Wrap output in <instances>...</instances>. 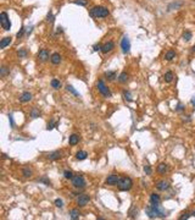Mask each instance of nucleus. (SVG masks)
Returning a JSON list of instances; mask_svg holds the SVG:
<instances>
[{
    "label": "nucleus",
    "mask_w": 195,
    "mask_h": 220,
    "mask_svg": "<svg viewBox=\"0 0 195 220\" xmlns=\"http://www.w3.org/2000/svg\"><path fill=\"white\" fill-rule=\"evenodd\" d=\"M39 116H40V113H39L38 109H36V108H34V109L31 110V118H32V119H37V118H39Z\"/></svg>",
    "instance_id": "obj_32"
},
{
    "label": "nucleus",
    "mask_w": 195,
    "mask_h": 220,
    "mask_svg": "<svg viewBox=\"0 0 195 220\" xmlns=\"http://www.w3.org/2000/svg\"><path fill=\"white\" fill-rule=\"evenodd\" d=\"M46 158L49 159V160H59V159L62 158V153L60 152V150H54V152L48 154Z\"/></svg>",
    "instance_id": "obj_13"
},
{
    "label": "nucleus",
    "mask_w": 195,
    "mask_h": 220,
    "mask_svg": "<svg viewBox=\"0 0 195 220\" xmlns=\"http://www.w3.org/2000/svg\"><path fill=\"white\" fill-rule=\"evenodd\" d=\"M50 58H51V55L49 54V50L40 49L38 51V59H39V61H40V62H46Z\"/></svg>",
    "instance_id": "obj_9"
},
{
    "label": "nucleus",
    "mask_w": 195,
    "mask_h": 220,
    "mask_svg": "<svg viewBox=\"0 0 195 220\" xmlns=\"http://www.w3.org/2000/svg\"><path fill=\"white\" fill-rule=\"evenodd\" d=\"M160 202H161V197H160L157 193H151L150 195V204L157 205V204H160Z\"/></svg>",
    "instance_id": "obj_18"
},
{
    "label": "nucleus",
    "mask_w": 195,
    "mask_h": 220,
    "mask_svg": "<svg viewBox=\"0 0 195 220\" xmlns=\"http://www.w3.org/2000/svg\"><path fill=\"white\" fill-rule=\"evenodd\" d=\"M54 203H55V205L58 207V208H62V207H63V202H62L61 198H56Z\"/></svg>",
    "instance_id": "obj_37"
},
{
    "label": "nucleus",
    "mask_w": 195,
    "mask_h": 220,
    "mask_svg": "<svg viewBox=\"0 0 195 220\" xmlns=\"http://www.w3.org/2000/svg\"><path fill=\"white\" fill-rule=\"evenodd\" d=\"M9 121H10V126L14 128L15 127V122H14V116H12V114H9Z\"/></svg>",
    "instance_id": "obj_42"
},
{
    "label": "nucleus",
    "mask_w": 195,
    "mask_h": 220,
    "mask_svg": "<svg viewBox=\"0 0 195 220\" xmlns=\"http://www.w3.org/2000/svg\"><path fill=\"white\" fill-rule=\"evenodd\" d=\"M38 182H40V183H45V185H51V182H50V180L46 177V176H43V177H40V179H38Z\"/></svg>",
    "instance_id": "obj_34"
},
{
    "label": "nucleus",
    "mask_w": 195,
    "mask_h": 220,
    "mask_svg": "<svg viewBox=\"0 0 195 220\" xmlns=\"http://www.w3.org/2000/svg\"><path fill=\"white\" fill-rule=\"evenodd\" d=\"M144 172H145L146 175H151V174H153V170H151L150 165H145V166H144Z\"/></svg>",
    "instance_id": "obj_39"
},
{
    "label": "nucleus",
    "mask_w": 195,
    "mask_h": 220,
    "mask_svg": "<svg viewBox=\"0 0 195 220\" xmlns=\"http://www.w3.org/2000/svg\"><path fill=\"white\" fill-rule=\"evenodd\" d=\"M71 181H72V186L75 188H77V189L85 188V180H84L83 176H81V175L73 176V179Z\"/></svg>",
    "instance_id": "obj_6"
},
{
    "label": "nucleus",
    "mask_w": 195,
    "mask_h": 220,
    "mask_svg": "<svg viewBox=\"0 0 195 220\" xmlns=\"http://www.w3.org/2000/svg\"><path fill=\"white\" fill-rule=\"evenodd\" d=\"M192 37H193V33L190 32V31H185V32L183 33V39H184L185 42H189L190 39H192Z\"/></svg>",
    "instance_id": "obj_31"
},
{
    "label": "nucleus",
    "mask_w": 195,
    "mask_h": 220,
    "mask_svg": "<svg viewBox=\"0 0 195 220\" xmlns=\"http://www.w3.org/2000/svg\"><path fill=\"white\" fill-rule=\"evenodd\" d=\"M190 103H192V105L195 108V97H193V98H192V100H190Z\"/></svg>",
    "instance_id": "obj_47"
},
{
    "label": "nucleus",
    "mask_w": 195,
    "mask_h": 220,
    "mask_svg": "<svg viewBox=\"0 0 195 220\" xmlns=\"http://www.w3.org/2000/svg\"><path fill=\"white\" fill-rule=\"evenodd\" d=\"M156 188H157L159 191H161V192L167 191V189L170 188V182L166 181V180H160V181L156 182Z\"/></svg>",
    "instance_id": "obj_11"
},
{
    "label": "nucleus",
    "mask_w": 195,
    "mask_h": 220,
    "mask_svg": "<svg viewBox=\"0 0 195 220\" xmlns=\"http://www.w3.org/2000/svg\"><path fill=\"white\" fill-rule=\"evenodd\" d=\"M145 213L150 219H155V218H166V212L160 207V204L154 205L150 204L145 208Z\"/></svg>",
    "instance_id": "obj_1"
},
{
    "label": "nucleus",
    "mask_w": 195,
    "mask_h": 220,
    "mask_svg": "<svg viewBox=\"0 0 195 220\" xmlns=\"http://www.w3.org/2000/svg\"><path fill=\"white\" fill-rule=\"evenodd\" d=\"M24 32H26V28H24V27H22V28H21V29H20V31H19V32H17V34H16V37H17V38H19V39H20V38H21V37H22V36H23V33H24Z\"/></svg>",
    "instance_id": "obj_41"
},
{
    "label": "nucleus",
    "mask_w": 195,
    "mask_h": 220,
    "mask_svg": "<svg viewBox=\"0 0 195 220\" xmlns=\"http://www.w3.org/2000/svg\"><path fill=\"white\" fill-rule=\"evenodd\" d=\"M9 71H10V70H9L6 66H3L1 68H0V76H1V77H5L7 73H9Z\"/></svg>",
    "instance_id": "obj_36"
},
{
    "label": "nucleus",
    "mask_w": 195,
    "mask_h": 220,
    "mask_svg": "<svg viewBox=\"0 0 195 220\" xmlns=\"http://www.w3.org/2000/svg\"><path fill=\"white\" fill-rule=\"evenodd\" d=\"M97 88H98V90L100 92V94H101V96H102L104 98H110V97H111L110 88L105 84V82H104L102 80H99V81H98V83H97Z\"/></svg>",
    "instance_id": "obj_4"
},
{
    "label": "nucleus",
    "mask_w": 195,
    "mask_h": 220,
    "mask_svg": "<svg viewBox=\"0 0 195 220\" xmlns=\"http://www.w3.org/2000/svg\"><path fill=\"white\" fill-rule=\"evenodd\" d=\"M59 125V122H55V121H50L49 124H48V126H46V130L48 131H50V130H53V128H55L56 126Z\"/></svg>",
    "instance_id": "obj_35"
},
{
    "label": "nucleus",
    "mask_w": 195,
    "mask_h": 220,
    "mask_svg": "<svg viewBox=\"0 0 195 220\" xmlns=\"http://www.w3.org/2000/svg\"><path fill=\"white\" fill-rule=\"evenodd\" d=\"M70 218H71L72 220H78V219L81 218V213H79V210H78L77 208L71 209V210H70Z\"/></svg>",
    "instance_id": "obj_21"
},
{
    "label": "nucleus",
    "mask_w": 195,
    "mask_h": 220,
    "mask_svg": "<svg viewBox=\"0 0 195 220\" xmlns=\"http://www.w3.org/2000/svg\"><path fill=\"white\" fill-rule=\"evenodd\" d=\"M32 175H33V170L29 166H24L22 169V176L23 177L28 179V177H32Z\"/></svg>",
    "instance_id": "obj_20"
},
{
    "label": "nucleus",
    "mask_w": 195,
    "mask_h": 220,
    "mask_svg": "<svg viewBox=\"0 0 195 220\" xmlns=\"http://www.w3.org/2000/svg\"><path fill=\"white\" fill-rule=\"evenodd\" d=\"M32 98H33L32 93H29V92H23V93L20 96V102H21V103H29V102L32 100Z\"/></svg>",
    "instance_id": "obj_15"
},
{
    "label": "nucleus",
    "mask_w": 195,
    "mask_h": 220,
    "mask_svg": "<svg viewBox=\"0 0 195 220\" xmlns=\"http://www.w3.org/2000/svg\"><path fill=\"white\" fill-rule=\"evenodd\" d=\"M79 141H81V137L78 133H72V135L68 137V143H70V146H76V144H78Z\"/></svg>",
    "instance_id": "obj_16"
},
{
    "label": "nucleus",
    "mask_w": 195,
    "mask_h": 220,
    "mask_svg": "<svg viewBox=\"0 0 195 220\" xmlns=\"http://www.w3.org/2000/svg\"><path fill=\"white\" fill-rule=\"evenodd\" d=\"M46 21H48V22H54V16H53V12H49V14H48V16H46Z\"/></svg>",
    "instance_id": "obj_40"
},
{
    "label": "nucleus",
    "mask_w": 195,
    "mask_h": 220,
    "mask_svg": "<svg viewBox=\"0 0 195 220\" xmlns=\"http://www.w3.org/2000/svg\"><path fill=\"white\" fill-rule=\"evenodd\" d=\"M192 215H193V217H195V210H194V212L192 213Z\"/></svg>",
    "instance_id": "obj_48"
},
{
    "label": "nucleus",
    "mask_w": 195,
    "mask_h": 220,
    "mask_svg": "<svg viewBox=\"0 0 195 220\" xmlns=\"http://www.w3.org/2000/svg\"><path fill=\"white\" fill-rule=\"evenodd\" d=\"M87 157H88V153H87L85 150H78V152L76 153L77 160H84V159H87Z\"/></svg>",
    "instance_id": "obj_24"
},
{
    "label": "nucleus",
    "mask_w": 195,
    "mask_h": 220,
    "mask_svg": "<svg viewBox=\"0 0 195 220\" xmlns=\"http://www.w3.org/2000/svg\"><path fill=\"white\" fill-rule=\"evenodd\" d=\"M105 77L107 78V81L112 82L117 78V72L116 71H107V72H105Z\"/></svg>",
    "instance_id": "obj_22"
},
{
    "label": "nucleus",
    "mask_w": 195,
    "mask_h": 220,
    "mask_svg": "<svg viewBox=\"0 0 195 220\" xmlns=\"http://www.w3.org/2000/svg\"><path fill=\"white\" fill-rule=\"evenodd\" d=\"M168 169H170V167H168V165L166 163H160L157 165V167H156V171H157L160 175H165L168 171Z\"/></svg>",
    "instance_id": "obj_14"
},
{
    "label": "nucleus",
    "mask_w": 195,
    "mask_h": 220,
    "mask_svg": "<svg viewBox=\"0 0 195 220\" xmlns=\"http://www.w3.org/2000/svg\"><path fill=\"white\" fill-rule=\"evenodd\" d=\"M66 89L68 90V92H71V93L73 94V96H76V97H81V94H79V93H78V92H77V90H76L75 88H73V87H72V86H71V84H67V86H66Z\"/></svg>",
    "instance_id": "obj_29"
},
{
    "label": "nucleus",
    "mask_w": 195,
    "mask_h": 220,
    "mask_svg": "<svg viewBox=\"0 0 195 220\" xmlns=\"http://www.w3.org/2000/svg\"><path fill=\"white\" fill-rule=\"evenodd\" d=\"M115 49V43L114 42H111V41H109V42H106L105 44H104L102 47H101V51L104 54H107V53H111L112 50Z\"/></svg>",
    "instance_id": "obj_12"
},
{
    "label": "nucleus",
    "mask_w": 195,
    "mask_h": 220,
    "mask_svg": "<svg viewBox=\"0 0 195 220\" xmlns=\"http://www.w3.org/2000/svg\"><path fill=\"white\" fill-rule=\"evenodd\" d=\"M110 14L109 9L105 6H94L89 10V15L94 19H105Z\"/></svg>",
    "instance_id": "obj_2"
},
{
    "label": "nucleus",
    "mask_w": 195,
    "mask_h": 220,
    "mask_svg": "<svg viewBox=\"0 0 195 220\" xmlns=\"http://www.w3.org/2000/svg\"><path fill=\"white\" fill-rule=\"evenodd\" d=\"M176 58V51L175 50H168L166 54H165V60H167V61H171Z\"/></svg>",
    "instance_id": "obj_26"
},
{
    "label": "nucleus",
    "mask_w": 195,
    "mask_h": 220,
    "mask_svg": "<svg viewBox=\"0 0 195 220\" xmlns=\"http://www.w3.org/2000/svg\"><path fill=\"white\" fill-rule=\"evenodd\" d=\"M173 78H175V75H173L172 71H167V72L163 75V80H165V82H166V83H171V82L173 81Z\"/></svg>",
    "instance_id": "obj_23"
},
{
    "label": "nucleus",
    "mask_w": 195,
    "mask_h": 220,
    "mask_svg": "<svg viewBox=\"0 0 195 220\" xmlns=\"http://www.w3.org/2000/svg\"><path fill=\"white\" fill-rule=\"evenodd\" d=\"M90 202V196L87 195V193H83V195H79L78 198L76 199V203L79 208H84L85 205H88V203Z\"/></svg>",
    "instance_id": "obj_7"
},
{
    "label": "nucleus",
    "mask_w": 195,
    "mask_h": 220,
    "mask_svg": "<svg viewBox=\"0 0 195 220\" xmlns=\"http://www.w3.org/2000/svg\"><path fill=\"white\" fill-rule=\"evenodd\" d=\"M118 180H120V176H118V175L112 174V175H109V176L106 177L105 183L109 185V186H115V185H117V182H118Z\"/></svg>",
    "instance_id": "obj_10"
},
{
    "label": "nucleus",
    "mask_w": 195,
    "mask_h": 220,
    "mask_svg": "<svg viewBox=\"0 0 195 220\" xmlns=\"http://www.w3.org/2000/svg\"><path fill=\"white\" fill-rule=\"evenodd\" d=\"M51 87H53L54 89H60L61 88V82H60L59 80H56V78H54V80H51Z\"/></svg>",
    "instance_id": "obj_27"
},
{
    "label": "nucleus",
    "mask_w": 195,
    "mask_h": 220,
    "mask_svg": "<svg viewBox=\"0 0 195 220\" xmlns=\"http://www.w3.org/2000/svg\"><path fill=\"white\" fill-rule=\"evenodd\" d=\"M101 47H102V45L97 44V45H94V47H93V50H94V51H101Z\"/></svg>",
    "instance_id": "obj_43"
},
{
    "label": "nucleus",
    "mask_w": 195,
    "mask_h": 220,
    "mask_svg": "<svg viewBox=\"0 0 195 220\" xmlns=\"http://www.w3.org/2000/svg\"><path fill=\"white\" fill-rule=\"evenodd\" d=\"M122 96H123V98H124L127 102H132V94H131V92H129V90L124 89L123 92H122Z\"/></svg>",
    "instance_id": "obj_28"
},
{
    "label": "nucleus",
    "mask_w": 195,
    "mask_h": 220,
    "mask_svg": "<svg viewBox=\"0 0 195 220\" xmlns=\"http://www.w3.org/2000/svg\"><path fill=\"white\" fill-rule=\"evenodd\" d=\"M11 42H12V38H11V37H5V38H3L1 42H0V49H5L7 45H10V44H11Z\"/></svg>",
    "instance_id": "obj_19"
},
{
    "label": "nucleus",
    "mask_w": 195,
    "mask_h": 220,
    "mask_svg": "<svg viewBox=\"0 0 195 220\" xmlns=\"http://www.w3.org/2000/svg\"><path fill=\"white\" fill-rule=\"evenodd\" d=\"M128 73L127 72H121L120 73V76H118V82L120 83H122V84H124V83H127L128 82Z\"/></svg>",
    "instance_id": "obj_25"
},
{
    "label": "nucleus",
    "mask_w": 195,
    "mask_h": 220,
    "mask_svg": "<svg viewBox=\"0 0 195 220\" xmlns=\"http://www.w3.org/2000/svg\"><path fill=\"white\" fill-rule=\"evenodd\" d=\"M17 54H19L20 58H26V56H27V51H26V49H20Z\"/></svg>",
    "instance_id": "obj_38"
},
{
    "label": "nucleus",
    "mask_w": 195,
    "mask_h": 220,
    "mask_svg": "<svg viewBox=\"0 0 195 220\" xmlns=\"http://www.w3.org/2000/svg\"><path fill=\"white\" fill-rule=\"evenodd\" d=\"M176 110H177V111H182V110H184V106H183V105H182V104H180V103H179V104H178V105H177V108H176Z\"/></svg>",
    "instance_id": "obj_44"
},
{
    "label": "nucleus",
    "mask_w": 195,
    "mask_h": 220,
    "mask_svg": "<svg viewBox=\"0 0 195 220\" xmlns=\"http://www.w3.org/2000/svg\"><path fill=\"white\" fill-rule=\"evenodd\" d=\"M61 55H60L59 53H54V54H51V58H50V61L53 65H59V64H61Z\"/></svg>",
    "instance_id": "obj_17"
},
{
    "label": "nucleus",
    "mask_w": 195,
    "mask_h": 220,
    "mask_svg": "<svg viewBox=\"0 0 195 220\" xmlns=\"http://www.w3.org/2000/svg\"><path fill=\"white\" fill-rule=\"evenodd\" d=\"M117 187H118L121 191H129L133 187V180L128 176H123V177H120L118 182H117Z\"/></svg>",
    "instance_id": "obj_3"
},
{
    "label": "nucleus",
    "mask_w": 195,
    "mask_h": 220,
    "mask_svg": "<svg viewBox=\"0 0 195 220\" xmlns=\"http://www.w3.org/2000/svg\"><path fill=\"white\" fill-rule=\"evenodd\" d=\"M190 215H192V214H183V215H182V217L179 218V220H184V219H189V217H190Z\"/></svg>",
    "instance_id": "obj_45"
},
{
    "label": "nucleus",
    "mask_w": 195,
    "mask_h": 220,
    "mask_svg": "<svg viewBox=\"0 0 195 220\" xmlns=\"http://www.w3.org/2000/svg\"><path fill=\"white\" fill-rule=\"evenodd\" d=\"M73 172L72 171H70V170H65L63 171V177L66 179V180H72L73 179Z\"/></svg>",
    "instance_id": "obj_30"
},
{
    "label": "nucleus",
    "mask_w": 195,
    "mask_h": 220,
    "mask_svg": "<svg viewBox=\"0 0 195 220\" xmlns=\"http://www.w3.org/2000/svg\"><path fill=\"white\" fill-rule=\"evenodd\" d=\"M0 25L4 31H10L11 29V22H10V19H9V15L6 14L5 11H3L0 14Z\"/></svg>",
    "instance_id": "obj_5"
},
{
    "label": "nucleus",
    "mask_w": 195,
    "mask_h": 220,
    "mask_svg": "<svg viewBox=\"0 0 195 220\" xmlns=\"http://www.w3.org/2000/svg\"><path fill=\"white\" fill-rule=\"evenodd\" d=\"M73 4L81 5V6H87L88 5V0H73Z\"/></svg>",
    "instance_id": "obj_33"
},
{
    "label": "nucleus",
    "mask_w": 195,
    "mask_h": 220,
    "mask_svg": "<svg viewBox=\"0 0 195 220\" xmlns=\"http://www.w3.org/2000/svg\"><path fill=\"white\" fill-rule=\"evenodd\" d=\"M121 49L124 54L129 53V50H131V42H129V38L127 36H123V38L121 39Z\"/></svg>",
    "instance_id": "obj_8"
},
{
    "label": "nucleus",
    "mask_w": 195,
    "mask_h": 220,
    "mask_svg": "<svg viewBox=\"0 0 195 220\" xmlns=\"http://www.w3.org/2000/svg\"><path fill=\"white\" fill-rule=\"evenodd\" d=\"M193 51H195V44L193 45Z\"/></svg>",
    "instance_id": "obj_49"
},
{
    "label": "nucleus",
    "mask_w": 195,
    "mask_h": 220,
    "mask_svg": "<svg viewBox=\"0 0 195 220\" xmlns=\"http://www.w3.org/2000/svg\"><path fill=\"white\" fill-rule=\"evenodd\" d=\"M32 29H33V27H32V26H31V27H28L27 29H26V33H27V36H29V34H31Z\"/></svg>",
    "instance_id": "obj_46"
}]
</instances>
